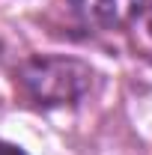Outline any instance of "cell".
<instances>
[{
  "label": "cell",
  "mask_w": 152,
  "mask_h": 155,
  "mask_svg": "<svg viewBox=\"0 0 152 155\" xmlns=\"http://www.w3.org/2000/svg\"><path fill=\"white\" fill-rule=\"evenodd\" d=\"M78 9L104 27H125L152 12V0H72Z\"/></svg>",
  "instance_id": "cell-2"
},
{
  "label": "cell",
  "mask_w": 152,
  "mask_h": 155,
  "mask_svg": "<svg viewBox=\"0 0 152 155\" xmlns=\"http://www.w3.org/2000/svg\"><path fill=\"white\" fill-rule=\"evenodd\" d=\"M18 81L33 101L48 107H63V104H78L90 93L93 69L75 57L45 54L24 60L18 66Z\"/></svg>",
  "instance_id": "cell-1"
},
{
  "label": "cell",
  "mask_w": 152,
  "mask_h": 155,
  "mask_svg": "<svg viewBox=\"0 0 152 155\" xmlns=\"http://www.w3.org/2000/svg\"><path fill=\"white\" fill-rule=\"evenodd\" d=\"M0 155H27L18 143H9V140H0Z\"/></svg>",
  "instance_id": "cell-3"
}]
</instances>
